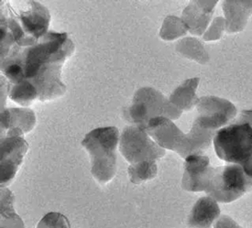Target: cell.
I'll return each mask as SVG.
<instances>
[{"label": "cell", "mask_w": 252, "mask_h": 228, "mask_svg": "<svg viewBox=\"0 0 252 228\" xmlns=\"http://www.w3.org/2000/svg\"><path fill=\"white\" fill-rule=\"evenodd\" d=\"M228 32H239L252 14V1H225L222 5Z\"/></svg>", "instance_id": "cell-15"}, {"label": "cell", "mask_w": 252, "mask_h": 228, "mask_svg": "<svg viewBox=\"0 0 252 228\" xmlns=\"http://www.w3.org/2000/svg\"><path fill=\"white\" fill-rule=\"evenodd\" d=\"M188 31L185 22L175 16H168L160 28L159 37L164 40H173L185 36Z\"/></svg>", "instance_id": "cell-21"}, {"label": "cell", "mask_w": 252, "mask_h": 228, "mask_svg": "<svg viewBox=\"0 0 252 228\" xmlns=\"http://www.w3.org/2000/svg\"><path fill=\"white\" fill-rule=\"evenodd\" d=\"M176 50L186 58L195 60L201 64L209 61V55L206 54L203 44L195 38L188 37L180 40L176 45Z\"/></svg>", "instance_id": "cell-18"}, {"label": "cell", "mask_w": 252, "mask_h": 228, "mask_svg": "<svg viewBox=\"0 0 252 228\" xmlns=\"http://www.w3.org/2000/svg\"><path fill=\"white\" fill-rule=\"evenodd\" d=\"M210 170V161L207 156L200 154L187 157L185 162L182 187L187 192H205Z\"/></svg>", "instance_id": "cell-11"}, {"label": "cell", "mask_w": 252, "mask_h": 228, "mask_svg": "<svg viewBox=\"0 0 252 228\" xmlns=\"http://www.w3.org/2000/svg\"><path fill=\"white\" fill-rule=\"evenodd\" d=\"M37 228H71V225L60 213H49L39 222Z\"/></svg>", "instance_id": "cell-22"}, {"label": "cell", "mask_w": 252, "mask_h": 228, "mask_svg": "<svg viewBox=\"0 0 252 228\" xmlns=\"http://www.w3.org/2000/svg\"><path fill=\"white\" fill-rule=\"evenodd\" d=\"M146 130L159 147L173 150L184 159L206 151L216 134V131L202 128L194 122L189 133H183L173 120L162 116L150 121Z\"/></svg>", "instance_id": "cell-2"}, {"label": "cell", "mask_w": 252, "mask_h": 228, "mask_svg": "<svg viewBox=\"0 0 252 228\" xmlns=\"http://www.w3.org/2000/svg\"><path fill=\"white\" fill-rule=\"evenodd\" d=\"M120 131L116 127L95 128L82 141L91 160V173L94 180L104 185L117 173V148Z\"/></svg>", "instance_id": "cell-3"}, {"label": "cell", "mask_w": 252, "mask_h": 228, "mask_svg": "<svg viewBox=\"0 0 252 228\" xmlns=\"http://www.w3.org/2000/svg\"><path fill=\"white\" fill-rule=\"evenodd\" d=\"M198 116L194 121L199 127L216 131L230 124L237 115V108L230 101L218 96H204L196 104Z\"/></svg>", "instance_id": "cell-8"}, {"label": "cell", "mask_w": 252, "mask_h": 228, "mask_svg": "<svg viewBox=\"0 0 252 228\" xmlns=\"http://www.w3.org/2000/svg\"><path fill=\"white\" fill-rule=\"evenodd\" d=\"M199 82V78H191L185 81L174 90L169 100L182 112L190 111L199 100L195 94Z\"/></svg>", "instance_id": "cell-16"}, {"label": "cell", "mask_w": 252, "mask_h": 228, "mask_svg": "<svg viewBox=\"0 0 252 228\" xmlns=\"http://www.w3.org/2000/svg\"><path fill=\"white\" fill-rule=\"evenodd\" d=\"M29 145L21 135H12L1 138V188L13 181Z\"/></svg>", "instance_id": "cell-10"}, {"label": "cell", "mask_w": 252, "mask_h": 228, "mask_svg": "<svg viewBox=\"0 0 252 228\" xmlns=\"http://www.w3.org/2000/svg\"><path fill=\"white\" fill-rule=\"evenodd\" d=\"M252 189V179L239 164L211 168L205 193L219 202L228 203L239 199Z\"/></svg>", "instance_id": "cell-6"}, {"label": "cell", "mask_w": 252, "mask_h": 228, "mask_svg": "<svg viewBox=\"0 0 252 228\" xmlns=\"http://www.w3.org/2000/svg\"><path fill=\"white\" fill-rule=\"evenodd\" d=\"M25 9L20 11L16 19H9V22L20 32L27 46L36 44V40L46 34L50 22V13L46 7L38 2H25Z\"/></svg>", "instance_id": "cell-9"}, {"label": "cell", "mask_w": 252, "mask_h": 228, "mask_svg": "<svg viewBox=\"0 0 252 228\" xmlns=\"http://www.w3.org/2000/svg\"><path fill=\"white\" fill-rule=\"evenodd\" d=\"M216 5L217 1H192L186 7L182 20L191 33L197 36L204 34L212 18Z\"/></svg>", "instance_id": "cell-12"}, {"label": "cell", "mask_w": 252, "mask_h": 228, "mask_svg": "<svg viewBox=\"0 0 252 228\" xmlns=\"http://www.w3.org/2000/svg\"><path fill=\"white\" fill-rule=\"evenodd\" d=\"M37 97H39V92L30 81L20 82L9 92V98L24 107L32 105Z\"/></svg>", "instance_id": "cell-19"}, {"label": "cell", "mask_w": 252, "mask_h": 228, "mask_svg": "<svg viewBox=\"0 0 252 228\" xmlns=\"http://www.w3.org/2000/svg\"><path fill=\"white\" fill-rule=\"evenodd\" d=\"M213 142L220 160L239 164L252 179V110H243L238 118L218 130Z\"/></svg>", "instance_id": "cell-1"}, {"label": "cell", "mask_w": 252, "mask_h": 228, "mask_svg": "<svg viewBox=\"0 0 252 228\" xmlns=\"http://www.w3.org/2000/svg\"><path fill=\"white\" fill-rule=\"evenodd\" d=\"M182 111L166 99L154 88L139 89L134 94L132 104L124 111V118L133 126L146 129L149 122L155 117L178 119Z\"/></svg>", "instance_id": "cell-5"}, {"label": "cell", "mask_w": 252, "mask_h": 228, "mask_svg": "<svg viewBox=\"0 0 252 228\" xmlns=\"http://www.w3.org/2000/svg\"><path fill=\"white\" fill-rule=\"evenodd\" d=\"M225 26H226V20H224L222 17L216 18L213 21L210 28L207 29V31L204 35V40L206 41L219 40Z\"/></svg>", "instance_id": "cell-24"}, {"label": "cell", "mask_w": 252, "mask_h": 228, "mask_svg": "<svg viewBox=\"0 0 252 228\" xmlns=\"http://www.w3.org/2000/svg\"><path fill=\"white\" fill-rule=\"evenodd\" d=\"M221 215L219 203L212 197H202L193 205L187 219L189 228H212Z\"/></svg>", "instance_id": "cell-13"}, {"label": "cell", "mask_w": 252, "mask_h": 228, "mask_svg": "<svg viewBox=\"0 0 252 228\" xmlns=\"http://www.w3.org/2000/svg\"><path fill=\"white\" fill-rule=\"evenodd\" d=\"M14 199L13 194L9 190L1 188V228H25L24 223L15 212Z\"/></svg>", "instance_id": "cell-17"}, {"label": "cell", "mask_w": 252, "mask_h": 228, "mask_svg": "<svg viewBox=\"0 0 252 228\" xmlns=\"http://www.w3.org/2000/svg\"><path fill=\"white\" fill-rule=\"evenodd\" d=\"M214 228H243L239 226L238 223L234 221L231 217L227 215H220L219 219L213 226Z\"/></svg>", "instance_id": "cell-25"}, {"label": "cell", "mask_w": 252, "mask_h": 228, "mask_svg": "<svg viewBox=\"0 0 252 228\" xmlns=\"http://www.w3.org/2000/svg\"><path fill=\"white\" fill-rule=\"evenodd\" d=\"M120 150L130 165L157 162L165 155V149L151 139L146 129L137 126H129L123 130Z\"/></svg>", "instance_id": "cell-7"}, {"label": "cell", "mask_w": 252, "mask_h": 228, "mask_svg": "<svg viewBox=\"0 0 252 228\" xmlns=\"http://www.w3.org/2000/svg\"><path fill=\"white\" fill-rule=\"evenodd\" d=\"M36 125L33 111L24 108H9L1 112V136L11 130H21L24 134L31 132Z\"/></svg>", "instance_id": "cell-14"}, {"label": "cell", "mask_w": 252, "mask_h": 228, "mask_svg": "<svg viewBox=\"0 0 252 228\" xmlns=\"http://www.w3.org/2000/svg\"><path fill=\"white\" fill-rule=\"evenodd\" d=\"M2 71L7 76V79L15 84H19L25 79L23 66L18 62H10V64L2 66Z\"/></svg>", "instance_id": "cell-23"}, {"label": "cell", "mask_w": 252, "mask_h": 228, "mask_svg": "<svg viewBox=\"0 0 252 228\" xmlns=\"http://www.w3.org/2000/svg\"><path fill=\"white\" fill-rule=\"evenodd\" d=\"M158 173L156 162H144L136 165H129L127 174L134 184H140L143 181H150Z\"/></svg>", "instance_id": "cell-20"}, {"label": "cell", "mask_w": 252, "mask_h": 228, "mask_svg": "<svg viewBox=\"0 0 252 228\" xmlns=\"http://www.w3.org/2000/svg\"><path fill=\"white\" fill-rule=\"evenodd\" d=\"M74 51L72 40L67 33L49 32L40 42L28 49L23 61L25 79L33 80L41 69L55 62H64Z\"/></svg>", "instance_id": "cell-4"}]
</instances>
